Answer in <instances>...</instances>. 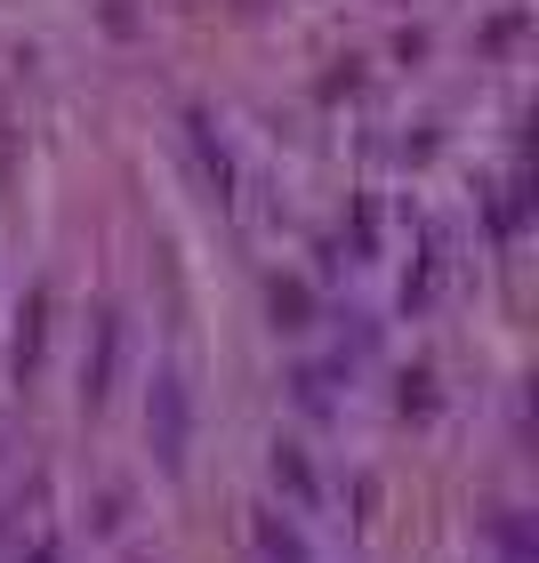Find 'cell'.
Masks as SVG:
<instances>
[{
  "label": "cell",
  "instance_id": "obj_2",
  "mask_svg": "<svg viewBox=\"0 0 539 563\" xmlns=\"http://www.w3.org/2000/svg\"><path fill=\"white\" fill-rule=\"evenodd\" d=\"M113 354H121V322L106 314V322H97V371H89V395L113 387Z\"/></svg>",
  "mask_w": 539,
  "mask_h": 563
},
{
  "label": "cell",
  "instance_id": "obj_1",
  "mask_svg": "<svg viewBox=\"0 0 539 563\" xmlns=\"http://www.w3.org/2000/svg\"><path fill=\"white\" fill-rule=\"evenodd\" d=\"M153 451L162 467H186V387L177 378H153Z\"/></svg>",
  "mask_w": 539,
  "mask_h": 563
},
{
  "label": "cell",
  "instance_id": "obj_5",
  "mask_svg": "<svg viewBox=\"0 0 539 563\" xmlns=\"http://www.w3.org/2000/svg\"><path fill=\"white\" fill-rule=\"evenodd\" d=\"M274 314L290 330H306V290H298V282H282V290H274Z\"/></svg>",
  "mask_w": 539,
  "mask_h": 563
},
{
  "label": "cell",
  "instance_id": "obj_6",
  "mask_svg": "<svg viewBox=\"0 0 539 563\" xmlns=\"http://www.w3.org/2000/svg\"><path fill=\"white\" fill-rule=\"evenodd\" d=\"M24 563H57V540H33V555H24Z\"/></svg>",
  "mask_w": 539,
  "mask_h": 563
},
{
  "label": "cell",
  "instance_id": "obj_3",
  "mask_svg": "<svg viewBox=\"0 0 539 563\" xmlns=\"http://www.w3.org/2000/svg\"><path fill=\"white\" fill-rule=\"evenodd\" d=\"M258 555H266V563H306V548H298V531H282L274 516H258Z\"/></svg>",
  "mask_w": 539,
  "mask_h": 563
},
{
  "label": "cell",
  "instance_id": "obj_4",
  "mask_svg": "<svg viewBox=\"0 0 539 563\" xmlns=\"http://www.w3.org/2000/svg\"><path fill=\"white\" fill-rule=\"evenodd\" d=\"M274 475L290 483L298 499H315V475H306V459H298V451H274Z\"/></svg>",
  "mask_w": 539,
  "mask_h": 563
}]
</instances>
